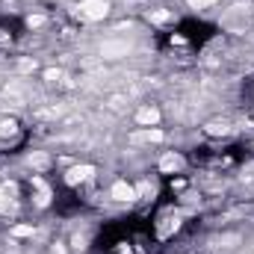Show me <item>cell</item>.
<instances>
[{"mask_svg":"<svg viewBox=\"0 0 254 254\" xmlns=\"http://www.w3.org/2000/svg\"><path fill=\"white\" fill-rule=\"evenodd\" d=\"M107 12H110L107 0H80V6H77V15L83 21H104Z\"/></svg>","mask_w":254,"mask_h":254,"instance_id":"6da1fadb","label":"cell"},{"mask_svg":"<svg viewBox=\"0 0 254 254\" xmlns=\"http://www.w3.org/2000/svg\"><path fill=\"white\" fill-rule=\"evenodd\" d=\"M163 130H139V133H130V145H151V142H163Z\"/></svg>","mask_w":254,"mask_h":254,"instance_id":"7a4b0ae2","label":"cell"},{"mask_svg":"<svg viewBox=\"0 0 254 254\" xmlns=\"http://www.w3.org/2000/svg\"><path fill=\"white\" fill-rule=\"evenodd\" d=\"M92 175H95V169H92V166H74V169H68V175H65V184H68V187H77V184L89 181Z\"/></svg>","mask_w":254,"mask_h":254,"instance_id":"3957f363","label":"cell"},{"mask_svg":"<svg viewBox=\"0 0 254 254\" xmlns=\"http://www.w3.org/2000/svg\"><path fill=\"white\" fill-rule=\"evenodd\" d=\"M178 225H181V213H175V216L169 213V216H163V219H160V225H157V234L166 240L172 231H178Z\"/></svg>","mask_w":254,"mask_h":254,"instance_id":"277c9868","label":"cell"},{"mask_svg":"<svg viewBox=\"0 0 254 254\" xmlns=\"http://www.w3.org/2000/svg\"><path fill=\"white\" fill-rule=\"evenodd\" d=\"M101 54H104V57H113V60H116V57H127V54H130V45H127V42H104Z\"/></svg>","mask_w":254,"mask_h":254,"instance_id":"5b68a950","label":"cell"},{"mask_svg":"<svg viewBox=\"0 0 254 254\" xmlns=\"http://www.w3.org/2000/svg\"><path fill=\"white\" fill-rule=\"evenodd\" d=\"M6 98H12V101L21 104V101L27 98V83H24V80H12V83L6 86Z\"/></svg>","mask_w":254,"mask_h":254,"instance_id":"8992f818","label":"cell"},{"mask_svg":"<svg viewBox=\"0 0 254 254\" xmlns=\"http://www.w3.org/2000/svg\"><path fill=\"white\" fill-rule=\"evenodd\" d=\"M136 122H139V125H157V122H160V110H157V107H142V110L136 113Z\"/></svg>","mask_w":254,"mask_h":254,"instance_id":"52a82bcc","label":"cell"},{"mask_svg":"<svg viewBox=\"0 0 254 254\" xmlns=\"http://www.w3.org/2000/svg\"><path fill=\"white\" fill-rule=\"evenodd\" d=\"M113 198H116V201H133V198H136V190H133L130 184H125V181H119V184L113 187Z\"/></svg>","mask_w":254,"mask_h":254,"instance_id":"ba28073f","label":"cell"},{"mask_svg":"<svg viewBox=\"0 0 254 254\" xmlns=\"http://www.w3.org/2000/svg\"><path fill=\"white\" fill-rule=\"evenodd\" d=\"M204 130L213 133V136H228V133H231V122H225V119H213V122L204 125Z\"/></svg>","mask_w":254,"mask_h":254,"instance_id":"9c48e42d","label":"cell"},{"mask_svg":"<svg viewBox=\"0 0 254 254\" xmlns=\"http://www.w3.org/2000/svg\"><path fill=\"white\" fill-rule=\"evenodd\" d=\"M160 169H163V172H178V169H184V157H178V154H166V157L160 160Z\"/></svg>","mask_w":254,"mask_h":254,"instance_id":"30bf717a","label":"cell"},{"mask_svg":"<svg viewBox=\"0 0 254 254\" xmlns=\"http://www.w3.org/2000/svg\"><path fill=\"white\" fill-rule=\"evenodd\" d=\"M27 163H30V166L36 169V172H45V169L51 166V157H48V154H42V151H33Z\"/></svg>","mask_w":254,"mask_h":254,"instance_id":"8fae6325","label":"cell"},{"mask_svg":"<svg viewBox=\"0 0 254 254\" xmlns=\"http://www.w3.org/2000/svg\"><path fill=\"white\" fill-rule=\"evenodd\" d=\"M15 127H18L15 122H0V139H12V136L18 133Z\"/></svg>","mask_w":254,"mask_h":254,"instance_id":"7c38bea8","label":"cell"},{"mask_svg":"<svg viewBox=\"0 0 254 254\" xmlns=\"http://www.w3.org/2000/svg\"><path fill=\"white\" fill-rule=\"evenodd\" d=\"M175 15L172 12H166V9H157V12H151V21L154 24H166V21H172Z\"/></svg>","mask_w":254,"mask_h":254,"instance_id":"4fadbf2b","label":"cell"},{"mask_svg":"<svg viewBox=\"0 0 254 254\" xmlns=\"http://www.w3.org/2000/svg\"><path fill=\"white\" fill-rule=\"evenodd\" d=\"M12 234H15V237H30V234H33V228H30V225H18Z\"/></svg>","mask_w":254,"mask_h":254,"instance_id":"5bb4252c","label":"cell"},{"mask_svg":"<svg viewBox=\"0 0 254 254\" xmlns=\"http://www.w3.org/2000/svg\"><path fill=\"white\" fill-rule=\"evenodd\" d=\"M216 0H190V6L192 9H207V6H213Z\"/></svg>","mask_w":254,"mask_h":254,"instance_id":"9a60e30c","label":"cell"},{"mask_svg":"<svg viewBox=\"0 0 254 254\" xmlns=\"http://www.w3.org/2000/svg\"><path fill=\"white\" fill-rule=\"evenodd\" d=\"M45 77H48L51 83H60V80H63V71H57V68H51V71H48Z\"/></svg>","mask_w":254,"mask_h":254,"instance_id":"2e32d148","label":"cell"},{"mask_svg":"<svg viewBox=\"0 0 254 254\" xmlns=\"http://www.w3.org/2000/svg\"><path fill=\"white\" fill-rule=\"evenodd\" d=\"M139 195H154V184H148V181H145V184H139Z\"/></svg>","mask_w":254,"mask_h":254,"instance_id":"e0dca14e","label":"cell"},{"mask_svg":"<svg viewBox=\"0 0 254 254\" xmlns=\"http://www.w3.org/2000/svg\"><path fill=\"white\" fill-rule=\"evenodd\" d=\"M18 68H21V71H33V68H36V60H21Z\"/></svg>","mask_w":254,"mask_h":254,"instance_id":"ac0fdd59","label":"cell"},{"mask_svg":"<svg viewBox=\"0 0 254 254\" xmlns=\"http://www.w3.org/2000/svg\"><path fill=\"white\" fill-rule=\"evenodd\" d=\"M27 24H30V27H42V24H45V18H42V15H33Z\"/></svg>","mask_w":254,"mask_h":254,"instance_id":"d6986e66","label":"cell"},{"mask_svg":"<svg viewBox=\"0 0 254 254\" xmlns=\"http://www.w3.org/2000/svg\"><path fill=\"white\" fill-rule=\"evenodd\" d=\"M0 210H6V204H3V201H0Z\"/></svg>","mask_w":254,"mask_h":254,"instance_id":"ffe728a7","label":"cell"}]
</instances>
